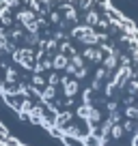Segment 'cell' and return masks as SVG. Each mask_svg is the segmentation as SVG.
Returning <instances> with one entry per match:
<instances>
[{
  "label": "cell",
  "instance_id": "6da1fadb",
  "mask_svg": "<svg viewBox=\"0 0 138 146\" xmlns=\"http://www.w3.org/2000/svg\"><path fill=\"white\" fill-rule=\"evenodd\" d=\"M74 36L78 39L80 43H84V45H93V43H97V35H95V30H93L91 26L74 28Z\"/></svg>",
  "mask_w": 138,
  "mask_h": 146
},
{
  "label": "cell",
  "instance_id": "7a4b0ae2",
  "mask_svg": "<svg viewBox=\"0 0 138 146\" xmlns=\"http://www.w3.org/2000/svg\"><path fill=\"white\" fill-rule=\"evenodd\" d=\"M32 52L30 50H17L13 54V60H17L19 64H24V67H32Z\"/></svg>",
  "mask_w": 138,
  "mask_h": 146
},
{
  "label": "cell",
  "instance_id": "3957f363",
  "mask_svg": "<svg viewBox=\"0 0 138 146\" xmlns=\"http://www.w3.org/2000/svg\"><path fill=\"white\" fill-rule=\"evenodd\" d=\"M78 116H80V118H86V120H97V118H99V114H97L88 103H84V105L78 108Z\"/></svg>",
  "mask_w": 138,
  "mask_h": 146
},
{
  "label": "cell",
  "instance_id": "277c9868",
  "mask_svg": "<svg viewBox=\"0 0 138 146\" xmlns=\"http://www.w3.org/2000/svg\"><path fill=\"white\" fill-rule=\"evenodd\" d=\"M63 90L67 97H74L78 92V82L76 80H63Z\"/></svg>",
  "mask_w": 138,
  "mask_h": 146
},
{
  "label": "cell",
  "instance_id": "5b68a950",
  "mask_svg": "<svg viewBox=\"0 0 138 146\" xmlns=\"http://www.w3.org/2000/svg\"><path fill=\"white\" fill-rule=\"evenodd\" d=\"M84 58H88V60H104V56H101V52H99V50L86 47V52H84Z\"/></svg>",
  "mask_w": 138,
  "mask_h": 146
},
{
  "label": "cell",
  "instance_id": "8992f818",
  "mask_svg": "<svg viewBox=\"0 0 138 146\" xmlns=\"http://www.w3.org/2000/svg\"><path fill=\"white\" fill-rule=\"evenodd\" d=\"M67 62H69L67 56H65V54H58V56L54 58V62H52V67H54V69H65V67H67Z\"/></svg>",
  "mask_w": 138,
  "mask_h": 146
},
{
  "label": "cell",
  "instance_id": "52a82bcc",
  "mask_svg": "<svg viewBox=\"0 0 138 146\" xmlns=\"http://www.w3.org/2000/svg\"><path fill=\"white\" fill-rule=\"evenodd\" d=\"M17 19L26 26V24H30L32 19H35V15H32V11H19V15H17Z\"/></svg>",
  "mask_w": 138,
  "mask_h": 146
},
{
  "label": "cell",
  "instance_id": "ba28073f",
  "mask_svg": "<svg viewBox=\"0 0 138 146\" xmlns=\"http://www.w3.org/2000/svg\"><path fill=\"white\" fill-rule=\"evenodd\" d=\"M101 62H104V69H115L117 67V54H110V56H106V58L101 60Z\"/></svg>",
  "mask_w": 138,
  "mask_h": 146
},
{
  "label": "cell",
  "instance_id": "9c48e42d",
  "mask_svg": "<svg viewBox=\"0 0 138 146\" xmlns=\"http://www.w3.org/2000/svg\"><path fill=\"white\" fill-rule=\"evenodd\" d=\"M56 97V88H54V84H50V86L43 90V95H41V99H46V101H52Z\"/></svg>",
  "mask_w": 138,
  "mask_h": 146
},
{
  "label": "cell",
  "instance_id": "30bf717a",
  "mask_svg": "<svg viewBox=\"0 0 138 146\" xmlns=\"http://www.w3.org/2000/svg\"><path fill=\"white\" fill-rule=\"evenodd\" d=\"M60 54H69V56H74V47H71V43H63V47H60Z\"/></svg>",
  "mask_w": 138,
  "mask_h": 146
},
{
  "label": "cell",
  "instance_id": "8fae6325",
  "mask_svg": "<svg viewBox=\"0 0 138 146\" xmlns=\"http://www.w3.org/2000/svg\"><path fill=\"white\" fill-rule=\"evenodd\" d=\"M112 137H117V140H119L121 135H123V127H119V125H117V127H112Z\"/></svg>",
  "mask_w": 138,
  "mask_h": 146
},
{
  "label": "cell",
  "instance_id": "7c38bea8",
  "mask_svg": "<svg viewBox=\"0 0 138 146\" xmlns=\"http://www.w3.org/2000/svg\"><path fill=\"white\" fill-rule=\"evenodd\" d=\"M127 118H138V108H127Z\"/></svg>",
  "mask_w": 138,
  "mask_h": 146
},
{
  "label": "cell",
  "instance_id": "4fadbf2b",
  "mask_svg": "<svg viewBox=\"0 0 138 146\" xmlns=\"http://www.w3.org/2000/svg\"><path fill=\"white\" fill-rule=\"evenodd\" d=\"M104 75H106V69H97V73H95V82H101V80H104Z\"/></svg>",
  "mask_w": 138,
  "mask_h": 146
},
{
  "label": "cell",
  "instance_id": "5bb4252c",
  "mask_svg": "<svg viewBox=\"0 0 138 146\" xmlns=\"http://www.w3.org/2000/svg\"><path fill=\"white\" fill-rule=\"evenodd\" d=\"M125 131H136V129H138V123H125Z\"/></svg>",
  "mask_w": 138,
  "mask_h": 146
},
{
  "label": "cell",
  "instance_id": "9a60e30c",
  "mask_svg": "<svg viewBox=\"0 0 138 146\" xmlns=\"http://www.w3.org/2000/svg\"><path fill=\"white\" fill-rule=\"evenodd\" d=\"M76 17H78L76 9H67V19H76Z\"/></svg>",
  "mask_w": 138,
  "mask_h": 146
},
{
  "label": "cell",
  "instance_id": "2e32d148",
  "mask_svg": "<svg viewBox=\"0 0 138 146\" xmlns=\"http://www.w3.org/2000/svg\"><path fill=\"white\" fill-rule=\"evenodd\" d=\"M127 90H129V92H138V82H129Z\"/></svg>",
  "mask_w": 138,
  "mask_h": 146
},
{
  "label": "cell",
  "instance_id": "e0dca14e",
  "mask_svg": "<svg viewBox=\"0 0 138 146\" xmlns=\"http://www.w3.org/2000/svg\"><path fill=\"white\" fill-rule=\"evenodd\" d=\"M97 22V13H88V24H95Z\"/></svg>",
  "mask_w": 138,
  "mask_h": 146
},
{
  "label": "cell",
  "instance_id": "ac0fdd59",
  "mask_svg": "<svg viewBox=\"0 0 138 146\" xmlns=\"http://www.w3.org/2000/svg\"><path fill=\"white\" fill-rule=\"evenodd\" d=\"M58 19H60V15H58V13H52V22L56 24V22H58Z\"/></svg>",
  "mask_w": 138,
  "mask_h": 146
},
{
  "label": "cell",
  "instance_id": "d6986e66",
  "mask_svg": "<svg viewBox=\"0 0 138 146\" xmlns=\"http://www.w3.org/2000/svg\"><path fill=\"white\" fill-rule=\"evenodd\" d=\"M32 82H35V84H37V86H39V84H43V78H39V75H37V78L32 80Z\"/></svg>",
  "mask_w": 138,
  "mask_h": 146
},
{
  "label": "cell",
  "instance_id": "ffe728a7",
  "mask_svg": "<svg viewBox=\"0 0 138 146\" xmlns=\"http://www.w3.org/2000/svg\"><path fill=\"white\" fill-rule=\"evenodd\" d=\"M132 146H138V133L134 135V140H132Z\"/></svg>",
  "mask_w": 138,
  "mask_h": 146
}]
</instances>
